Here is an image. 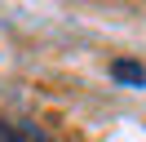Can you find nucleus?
Returning a JSON list of instances; mask_svg holds the SVG:
<instances>
[{"label":"nucleus","instance_id":"1","mask_svg":"<svg viewBox=\"0 0 146 142\" xmlns=\"http://www.w3.org/2000/svg\"><path fill=\"white\" fill-rule=\"evenodd\" d=\"M111 76H115V80H128L133 89L146 84V67H137V62H115V67H111Z\"/></svg>","mask_w":146,"mask_h":142},{"label":"nucleus","instance_id":"2","mask_svg":"<svg viewBox=\"0 0 146 142\" xmlns=\"http://www.w3.org/2000/svg\"><path fill=\"white\" fill-rule=\"evenodd\" d=\"M0 142H18V133H13L9 124H0Z\"/></svg>","mask_w":146,"mask_h":142}]
</instances>
